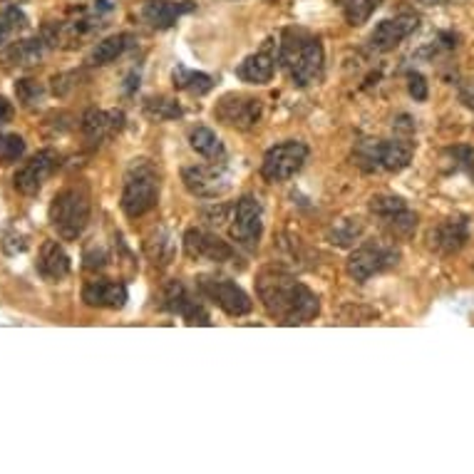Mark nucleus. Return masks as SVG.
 <instances>
[{
  "instance_id": "16",
  "label": "nucleus",
  "mask_w": 474,
  "mask_h": 474,
  "mask_svg": "<svg viewBox=\"0 0 474 474\" xmlns=\"http://www.w3.org/2000/svg\"><path fill=\"white\" fill-rule=\"evenodd\" d=\"M420 26V18L415 13H400L395 18H387L378 23V27L370 36V50L375 53H387L403 43L405 37H410Z\"/></svg>"
},
{
  "instance_id": "9",
  "label": "nucleus",
  "mask_w": 474,
  "mask_h": 474,
  "mask_svg": "<svg viewBox=\"0 0 474 474\" xmlns=\"http://www.w3.org/2000/svg\"><path fill=\"white\" fill-rule=\"evenodd\" d=\"M231 238L237 241V247L256 251L261 234H264V206L261 202L247 194L241 196L234 206V219H231Z\"/></svg>"
},
{
  "instance_id": "26",
  "label": "nucleus",
  "mask_w": 474,
  "mask_h": 474,
  "mask_svg": "<svg viewBox=\"0 0 474 474\" xmlns=\"http://www.w3.org/2000/svg\"><path fill=\"white\" fill-rule=\"evenodd\" d=\"M338 5H341L342 16L351 26H363L375 13L380 0H338Z\"/></svg>"
},
{
  "instance_id": "15",
  "label": "nucleus",
  "mask_w": 474,
  "mask_h": 474,
  "mask_svg": "<svg viewBox=\"0 0 474 474\" xmlns=\"http://www.w3.org/2000/svg\"><path fill=\"white\" fill-rule=\"evenodd\" d=\"M162 308L174 313V316H182L186 323L192 325H211V318L206 313V308L202 306V300H196L189 293L182 281H169L164 286V293H162Z\"/></svg>"
},
{
  "instance_id": "21",
  "label": "nucleus",
  "mask_w": 474,
  "mask_h": 474,
  "mask_svg": "<svg viewBox=\"0 0 474 474\" xmlns=\"http://www.w3.org/2000/svg\"><path fill=\"white\" fill-rule=\"evenodd\" d=\"M37 273L45 281H62L70 273V256L58 241H45L37 256Z\"/></svg>"
},
{
  "instance_id": "37",
  "label": "nucleus",
  "mask_w": 474,
  "mask_h": 474,
  "mask_svg": "<svg viewBox=\"0 0 474 474\" xmlns=\"http://www.w3.org/2000/svg\"><path fill=\"white\" fill-rule=\"evenodd\" d=\"M469 174H472V179H474V159H472V164H469Z\"/></svg>"
},
{
  "instance_id": "10",
  "label": "nucleus",
  "mask_w": 474,
  "mask_h": 474,
  "mask_svg": "<svg viewBox=\"0 0 474 474\" xmlns=\"http://www.w3.org/2000/svg\"><path fill=\"white\" fill-rule=\"evenodd\" d=\"M370 211L375 214L393 238H410L417 228V214L407 209V204L393 194H378L370 199Z\"/></svg>"
},
{
  "instance_id": "6",
  "label": "nucleus",
  "mask_w": 474,
  "mask_h": 474,
  "mask_svg": "<svg viewBox=\"0 0 474 474\" xmlns=\"http://www.w3.org/2000/svg\"><path fill=\"white\" fill-rule=\"evenodd\" d=\"M400 264V251L393 244H383V241H368L351 254L348 258V276L353 281L365 283L373 276L390 271Z\"/></svg>"
},
{
  "instance_id": "2",
  "label": "nucleus",
  "mask_w": 474,
  "mask_h": 474,
  "mask_svg": "<svg viewBox=\"0 0 474 474\" xmlns=\"http://www.w3.org/2000/svg\"><path fill=\"white\" fill-rule=\"evenodd\" d=\"M279 60H281L283 70L289 72V78L293 79V85L308 88L323 75V45L306 30L289 27V30H283L281 43H279Z\"/></svg>"
},
{
  "instance_id": "17",
  "label": "nucleus",
  "mask_w": 474,
  "mask_h": 474,
  "mask_svg": "<svg viewBox=\"0 0 474 474\" xmlns=\"http://www.w3.org/2000/svg\"><path fill=\"white\" fill-rule=\"evenodd\" d=\"M467 241H469V219L462 214L437 224L430 234V247L442 256L457 254L459 248H465Z\"/></svg>"
},
{
  "instance_id": "35",
  "label": "nucleus",
  "mask_w": 474,
  "mask_h": 474,
  "mask_svg": "<svg viewBox=\"0 0 474 474\" xmlns=\"http://www.w3.org/2000/svg\"><path fill=\"white\" fill-rule=\"evenodd\" d=\"M10 30H13V26H10L8 20H5V18L0 20V45H3V43H5V40H8Z\"/></svg>"
},
{
  "instance_id": "14",
  "label": "nucleus",
  "mask_w": 474,
  "mask_h": 474,
  "mask_svg": "<svg viewBox=\"0 0 474 474\" xmlns=\"http://www.w3.org/2000/svg\"><path fill=\"white\" fill-rule=\"evenodd\" d=\"M58 164H60L58 152L53 150L37 152L36 157L27 159L26 164L16 172L13 184H16V189H18L20 194H26V196H36V194L43 189L45 182L50 179V174L58 169Z\"/></svg>"
},
{
  "instance_id": "13",
  "label": "nucleus",
  "mask_w": 474,
  "mask_h": 474,
  "mask_svg": "<svg viewBox=\"0 0 474 474\" xmlns=\"http://www.w3.org/2000/svg\"><path fill=\"white\" fill-rule=\"evenodd\" d=\"M184 251L194 261H209V264H228L237 258L231 244L221 241L216 234L206 228H189L184 234Z\"/></svg>"
},
{
  "instance_id": "23",
  "label": "nucleus",
  "mask_w": 474,
  "mask_h": 474,
  "mask_svg": "<svg viewBox=\"0 0 474 474\" xmlns=\"http://www.w3.org/2000/svg\"><path fill=\"white\" fill-rule=\"evenodd\" d=\"M132 43L134 36H130V33H117V36L105 37V40H100V43L95 45V50L90 53V62H92V65H110V62H114L117 58H122V55L132 47Z\"/></svg>"
},
{
  "instance_id": "4",
  "label": "nucleus",
  "mask_w": 474,
  "mask_h": 474,
  "mask_svg": "<svg viewBox=\"0 0 474 474\" xmlns=\"http://www.w3.org/2000/svg\"><path fill=\"white\" fill-rule=\"evenodd\" d=\"M90 211L92 206H90L88 189L68 186L50 204V226L58 231L62 241H75L88 228Z\"/></svg>"
},
{
  "instance_id": "30",
  "label": "nucleus",
  "mask_w": 474,
  "mask_h": 474,
  "mask_svg": "<svg viewBox=\"0 0 474 474\" xmlns=\"http://www.w3.org/2000/svg\"><path fill=\"white\" fill-rule=\"evenodd\" d=\"M144 112L152 120H176V117H182V107L169 97H152L144 102Z\"/></svg>"
},
{
  "instance_id": "11",
  "label": "nucleus",
  "mask_w": 474,
  "mask_h": 474,
  "mask_svg": "<svg viewBox=\"0 0 474 474\" xmlns=\"http://www.w3.org/2000/svg\"><path fill=\"white\" fill-rule=\"evenodd\" d=\"M182 182L186 192L199 196V199H216L231 189V172L224 164H194V167L182 169Z\"/></svg>"
},
{
  "instance_id": "27",
  "label": "nucleus",
  "mask_w": 474,
  "mask_h": 474,
  "mask_svg": "<svg viewBox=\"0 0 474 474\" xmlns=\"http://www.w3.org/2000/svg\"><path fill=\"white\" fill-rule=\"evenodd\" d=\"M43 50V40H23V43L13 45L8 53H5V62L16 60V65H33V62L40 60Z\"/></svg>"
},
{
  "instance_id": "28",
  "label": "nucleus",
  "mask_w": 474,
  "mask_h": 474,
  "mask_svg": "<svg viewBox=\"0 0 474 474\" xmlns=\"http://www.w3.org/2000/svg\"><path fill=\"white\" fill-rule=\"evenodd\" d=\"M23 154H26V140L20 134L0 132V164L3 167L16 164Z\"/></svg>"
},
{
  "instance_id": "29",
  "label": "nucleus",
  "mask_w": 474,
  "mask_h": 474,
  "mask_svg": "<svg viewBox=\"0 0 474 474\" xmlns=\"http://www.w3.org/2000/svg\"><path fill=\"white\" fill-rule=\"evenodd\" d=\"M361 234H363L361 219H345V221H338V224L331 228L328 238H331V244H335V247H348V244H353Z\"/></svg>"
},
{
  "instance_id": "24",
  "label": "nucleus",
  "mask_w": 474,
  "mask_h": 474,
  "mask_svg": "<svg viewBox=\"0 0 474 474\" xmlns=\"http://www.w3.org/2000/svg\"><path fill=\"white\" fill-rule=\"evenodd\" d=\"M172 79H174L176 90H184L189 95H206L214 88V79L206 72L189 70L184 65H176L174 70H172Z\"/></svg>"
},
{
  "instance_id": "36",
  "label": "nucleus",
  "mask_w": 474,
  "mask_h": 474,
  "mask_svg": "<svg viewBox=\"0 0 474 474\" xmlns=\"http://www.w3.org/2000/svg\"><path fill=\"white\" fill-rule=\"evenodd\" d=\"M420 3H425V5H445L449 0H420Z\"/></svg>"
},
{
  "instance_id": "3",
  "label": "nucleus",
  "mask_w": 474,
  "mask_h": 474,
  "mask_svg": "<svg viewBox=\"0 0 474 474\" xmlns=\"http://www.w3.org/2000/svg\"><path fill=\"white\" fill-rule=\"evenodd\" d=\"M159 202V172L147 159H134L122 186V211L130 219H140Z\"/></svg>"
},
{
  "instance_id": "7",
  "label": "nucleus",
  "mask_w": 474,
  "mask_h": 474,
  "mask_svg": "<svg viewBox=\"0 0 474 474\" xmlns=\"http://www.w3.org/2000/svg\"><path fill=\"white\" fill-rule=\"evenodd\" d=\"M308 159V147L303 142L289 140L276 144L266 152L264 164H261V174L269 184H279V182H289L290 176H296L303 169Z\"/></svg>"
},
{
  "instance_id": "1",
  "label": "nucleus",
  "mask_w": 474,
  "mask_h": 474,
  "mask_svg": "<svg viewBox=\"0 0 474 474\" xmlns=\"http://www.w3.org/2000/svg\"><path fill=\"white\" fill-rule=\"evenodd\" d=\"M256 293L266 313L281 325H306L321 313L316 293L283 269H264L258 273Z\"/></svg>"
},
{
  "instance_id": "18",
  "label": "nucleus",
  "mask_w": 474,
  "mask_h": 474,
  "mask_svg": "<svg viewBox=\"0 0 474 474\" xmlns=\"http://www.w3.org/2000/svg\"><path fill=\"white\" fill-rule=\"evenodd\" d=\"M194 3L192 0H147L140 10V18L154 30H167L176 23V20L192 13Z\"/></svg>"
},
{
  "instance_id": "8",
  "label": "nucleus",
  "mask_w": 474,
  "mask_h": 474,
  "mask_svg": "<svg viewBox=\"0 0 474 474\" xmlns=\"http://www.w3.org/2000/svg\"><path fill=\"white\" fill-rule=\"evenodd\" d=\"M199 293L204 299H209L214 306H219L226 316H247L251 313V299L247 296V290L237 286L231 279H221V276H199L196 279Z\"/></svg>"
},
{
  "instance_id": "22",
  "label": "nucleus",
  "mask_w": 474,
  "mask_h": 474,
  "mask_svg": "<svg viewBox=\"0 0 474 474\" xmlns=\"http://www.w3.org/2000/svg\"><path fill=\"white\" fill-rule=\"evenodd\" d=\"M273 72H276V65H273L271 55L256 53L248 55L247 60L238 65L237 78L248 82V85H266L273 79Z\"/></svg>"
},
{
  "instance_id": "34",
  "label": "nucleus",
  "mask_w": 474,
  "mask_h": 474,
  "mask_svg": "<svg viewBox=\"0 0 474 474\" xmlns=\"http://www.w3.org/2000/svg\"><path fill=\"white\" fill-rule=\"evenodd\" d=\"M10 117H13V107H10V102L5 100V97L0 95V124L8 122Z\"/></svg>"
},
{
  "instance_id": "12",
  "label": "nucleus",
  "mask_w": 474,
  "mask_h": 474,
  "mask_svg": "<svg viewBox=\"0 0 474 474\" xmlns=\"http://www.w3.org/2000/svg\"><path fill=\"white\" fill-rule=\"evenodd\" d=\"M261 112H264V105L261 100L247 95H224L214 107V117L219 120L221 124L226 127H234V130H254L258 120H261Z\"/></svg>"
},
{
  "instance_id": "31",
  "label": "nucleus",
  "mask_w": 474,
  "mask_h": 474,
  "mask_svg": "<svg viewBox=\"0 0 474 474\" xmlns=\"http://www.w3.org/2000/svg\"><path fill=\"white\" fill-rule=\"evenodd\" d=\"M16 95L23 105H36L37 100L43 97V88L37 85L36 79H20L18 85H16Z\"/></svg>"
},
{
  "instance_id": "20",
  "label": "nucleus",
  "mask_w": 474,
  "mask_h": 474,
  "mask_svg": "<svg viewBox=\"0 0 474 474\" xmlns=\"http://www.w3.org/2000/svg\"><path fill=\"white\" fill-rule=\"evenodd\" d=\"M130 299L127 293V286L122 281H110V279H95V281L85 283L82 289V300L88 306L95 308H124Z\"/></svg>"
},
{
  "instance_id": "33",
  "label": "nucleus",
  "mask_w": 474,
  "mask_h": 474,
  "mask_svg": "<svg viewBox=\"0 0 474 474\" xmlns=\"http://www.w3.org/2000/svg\"><path fill=\"white\" fill-rule=\"evenodd\" d=\"M105 264H107L105 248H97V251H88V254H85V266H88V269H102Z\"/></svg>"
},
{
  "instance_id": "5",
  "label": "nucleus",
  "mask_w": 474,
  "mask_h": 474,
  "mask_svg": "<svg viewBox=\"0 0 474 474\" xmlns=\"http://www.w3.org/2000/svg\"><path fill=\"white\" fill-rule=\"evenodd\" d=\"M415 147L407 140L363 142L355 152V164L365 172H403L413 162Z\"/></svg>"
},
{
  "instance_id": "19",
  "label": "nucleus",
  "mask_w": 474,
  "mask_h": 474,
  "mask_svg": "<svg viewBox=\"0 0 474 474\" xmlns=\"http://www.w3.org/2000/svg\"><path fill=\"white\" fill-rule=\"evenodd\" d=\"M124 127V114L120 110H88L82 114V132L92 144H102Z\"/></svg>"
},
{
  "instance_id": "32",
  "label": "nucleus",
  "mask_w": 474,
  "mask_h": 474,
  "mask_svg": "<svg viewBox=\"0 0 474 474\" xmlns=\"http://www.w3.org/2000/svg\"><path fill=\"white\" fill-rule=\"evenodd\" d=\"M410 95L417 100V102H425L427 100V82L422 78L420 72H413L410 75Z\"/></svg>"
},
{
  "instance_id": "25",
  "label": "nucleus",
  "mask_w": 474,
  "mask_h": 474,
  "mask_svg": "<svg viewBox=\"0 0 474 474\" xmlns=\"http://www.w3.org/2000/svg\"><path fill=\"white\" fill-rule=\"evenodd\" d=\"M189 144L196 154L206 159H221L224 157V144L216 134L211 132L209 127H194L189 132Z\"/></svg>"
}]
</instances>
